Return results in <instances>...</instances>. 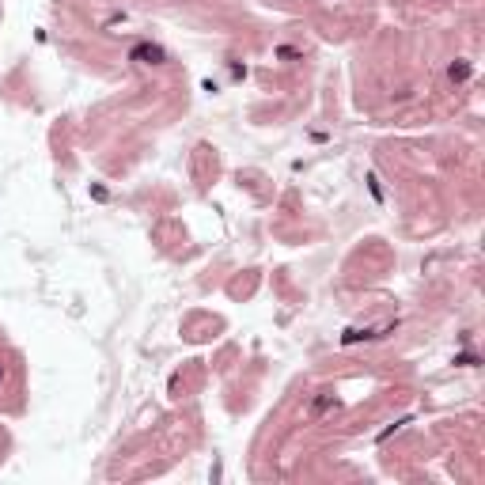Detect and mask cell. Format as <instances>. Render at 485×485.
Here are the masks:
<instances>
[{
    "mask_svg": "<svg viewBox=\"0 0 485 485\" xmlns=\"http://www.w3.org/2000/svg\"><path fill=\"white\" fill-rule=\"evenodd\" d=\"M330 406H334V394H323V398H315V402H311V413L318 417L323 410H330Z\"/></svg>",
    "mask_w": 485,
    "mask_h": 485,
    "instance_id": "7a4b0ae2",
    "label": "cell"
},
{
    "mask_svg": "<svg viewBox=\"0 0 485 485\" xmlns=\"http://www.w3.org/2000/svg\"><path fill=\"white\" fill-rule=\"evenodd\" d=\"M467 65H451V80H467Z\"/></svg>",
    "mask_w": 485,
    "mask_h": 485,
    "instance_id": "3957f363",
    "label": "cell"
},
{
    "mask_svg": "<svg viewBox=\"0 0 485 485\" xmlns=\"http://www.w3.org/2000/svg\"><path fill=\"white\" fill-rule=\"evenodd\" d=\"M0 383H4V368H0Z\"/></svg>",
    "mask_w": 485,
    "mask_h": 485,
    "instance_id": "277c9868",
    "label": "cell"
},
{
    "mask_svg": "<svg viewBox=\"0 0 485 485\" xmlns=\"http://www.w3.org/2000/svg\"><path fill=\"white\" fill-rule=\"evenodd\" d=\"M133 61H140V65H163L167 61V53H163L160 46H148V42H140V46H133V53H129Z\"/></svg>",
    "mask_w": 485,
    "mask_h": 485,
    "instance_id": "6da1fadb",
    "label": "cell"
}]
</instances>
